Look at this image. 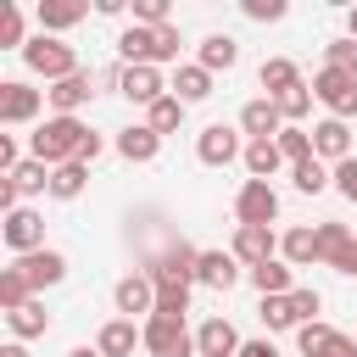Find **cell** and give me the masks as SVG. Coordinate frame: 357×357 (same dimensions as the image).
Listing matches in <instances>:
<instances>
[{
    "label": "cell",
    "instance_id": "cell-16",
    "mask_svg": "<svg viewBox=\"0 0 357 357\" xmlns=\"http://www.w3.org/2000/svg\"><path fill=\"white\" fill-rule=\"evenodd\" d=\"M17 268H22V279L33 284V290H45V284H61L67 279V257L61 251H33V257H17Z\"/></svg>",
    "mask_w": 357,
    "mask_h": 357
},
{
    "label": "cell",
    "instance_id": "cell-19",
    "mask_svg": "<svg viewBox=\"0 0 357 357\" xmlns=\"http://www.w3.org/2000/svg\"><path fill=\"white\" fill-rule=\"evenodd\" d=\"M95 346H100V357H134V346H145V329H134V318H112Z\"/></svg>",
    "mask_w": 357,
    "mask_h": 357
},
{
    "label": "cell",
    "instance_id": "cell-15",
    "mask_svg": "<svg viewBox=\"0 0 357 357\" xmlns=\"http://www.w3.org/2000/svg\"><path fill=\"white\" fill-rule=\"evenodd\" d=\"M351 251H357V240H351V229L346 223H318V262H329V268H351Z\"/></svg>",
    "mask_w": 357,
    "mask_h": 357
},
{
    "label": "cell",
    "instance_id": "cell-4",
    "mask_svg": "<svg viewBox=\"0 0 357 357\" xmlns=\"http://www.w3.org/2000/svg\"><path fill=\"white\" fill-rule=\"evenodd\" d=\"M145 351H151V357H195V335L184 329V318L151 312V318H145Z\"/></svg>",
    "mask_w": 357,
    "mask_h": 357
},
{
    "label": "cell",
    "instance_id": "cell-47",
    "mask_svg": "<svg viewBox=\"0 0 357 357\" xmlns=\"http://www.w3.org/2000/svg\"><path fill=\"white\" fill-rule=\"evenodd\" d=\"M95 156H100V134H95V128H89V139H84V151H78V162H84V167H89V162H95Z\"/></svg>",
    "mask_w": 357,
    "mask_h": 357
},
{
    "label": "cell",
    "instance_id": "cell-34",
    "mask_svg": "<svg viewBox=\"0 0 357 357\" xmlns=\"http://www.w3.org/2000/svg\"><path fill=\"white\" fill-rule=\"evenodd\" d=\"M251 284H257L262 296H290V290H296L284 262H262V268H251Z\"/></svg>",
    "mask_w": 357,
    "mask_h": 357
},
{
    "label": "cell",
    "instance_id": "cell-35",
    "mask_svg": "<svg viewBox=\"0 0 357 357\" xmlns=\"http://www.w3.org/2000/svg\"><path fill=\"white\" fill-rule=\"evenodd\" d=\"M279 151H284L290 167H301V162H312V134L307 128H279Z\"/></svg>",
    "mask_w": 357,
    "mask_h": 357
},
{
    "label": "cell",
    "instance_id": "cell-37",
    "mask_svg": "<svg viewBox=\"0 0 357 357\" xmlns=\"http://www.w3.org/2000/svg\"><path fill=\"white\" fill-rule=\"evenodd\" d=\"M290 178H296V190H301V195H318V190H324V184H329L335 173H324V162L312 156V162H301V167H296Z\"/></svg>",
    "mask_w": 357,
    "mask_h": 357
},
{
    "label": "cell",
    "instance_id": "cell-3",
    "mask_svg": "<svg viewBox=\"0 0 357 357\" xmlns=\"http://www.w3.org/2000/svg\"><path fill=\"white\" fill-rule=\"evenodd\" d=\"M22 61H28V73H39V78H50V84H61V78H73V73H78V56H73V45H61V39H50V33L28 39Z\"/></svg>",
    "mask_w": 357,
    "mask_h": 357
},
{
    "label": "cell",
    "instance_id": "cell-28",
    "mask_svg": "<svg viewBox=\"0 0 357 357\" xmlns=\"http://www.w3.org/2000/svg\"><path fill=\"white\" fill-rule=\"evenodd\" d=\"M84 184H89V167H84V162H61V167H50V195H56V201H78Z\"/></svg>",
    "mask_w": 357,
    "mask_h": 357
},
{
    "label": "cell",
    "instance_id": "cell-42",
    "mask_svg": "<svg viewBox=\"0 0 357 357\" xmlns=\"http://www.w3.org/2000/svg\"><path fill=\"white\" fill-rule=\"evenodd\" d=\"M240 11H245L251 22H279V17H284V0H240Z\"/></svg>",
    "mask_w": 357,
    "mask_h": 357
},
{
    "label": "cell",
    "instance_id": "cell-10",
    "mask_svg": "<svg viewBox=\"0 0 357 357\" xmlns=\"http://www.w3.org/2000/svg\"><path fill=\"white\" fill-rule=\"evenodd\" d=\"M195 156H201L206 167H229V162L240 156V134H234V128H223V123H206V128H201V139H195Z\"/></svg>",
    "mask_w": 357,
    "mask_h": 357
},
{
    "label": "cell",
    "instance_id": "cell-36",
    "mask_svg": "<svg viewBox=\"0 0 357 357\" xmlns=\"http://www.w3.org/2000/svg\"><path fill=\"white\" fill-rule=\"evenodd\" d=\"M273 106H279V117H290V123H296V117H307V106H312V84H296V89H284Z\"/></svg>",
    "mask_w": 357,
    "mask_h": 357
},
{
    "label": "cell",
    "instance_id": "cell-5",
    "mask_svg": "<svg viewBox=\"0 0 357 357\" xmlns=\"http://www.w3.org/2000/svg\"><path fill=\"white\" fill-rule=\"evenodd\" d=\"M312 95H318V100H324L340 123L357 112V78H351V73H340V67H329V61L312 73Z\"/></svg>",
    "mask_w": 357,
    "mask_h": 357
},
{
    "label": "cell",
    "instance_id": "cell-44",
    "mask_svg": "<svg viewBox=\"0 0 357 357\" xmlns=\"http://www.w3.org/2000/svg\"><path fill=\"white\" fill-rule=\"evenodd\" d=\"M335 190H340V195L357 206V156H346V162L335 167Z\"/></svg>",
    "mask_w": 357,
    "mask_h": 357
},
{
    "label": "cell",
    "instance_id": "cell-11",
    "mask_svg": "<svg viewBox=\"0 0 357 357\" xmlns=\"http://www.w3.org/2000/svg\"><path fill=\"white\" fill-rule=\"evenodd\" d=\"M117 89H123L134 106H156V100L167 95V84H162L156 67H123V73H117Z\"/></svg>",
    "mask_w": 357,
    "mask_h": 357
},
{
    "label": "cell",
    "instance_id": "cell-31",
    "mask_svg": "<svg viewBox=\"0 0 357 357\" xmlns=\"http://www.w3.org/2000/svg\"><path fill=\"white\" fill-rule=\"evenodd\" d=\"M28 301H33V284H28V279H22V268L11 262V268L0 273V307H6V312H17V307H28Z\"/></svg>",
    "mask_w": 357,
    "mask_h": 357
},
{
    "label": "cell",
    "instance_id": "cell-25",
    "mask_svg": "<svg viewBox=\"0 0 357 357\" xmlns=\"http://www.w3.org/2000/svg\"><path fill=\"white\" fill-rule=\"evenodd\" d=\"M234 61H240V45H234L229 33H206V39H201V67H206V73H229Z\"/></svg>",
    "mask_w": 357,
    "mask_h": 357
},
{
    "label": "cell",
    "instance_id": "cell-40",
    "mask_svg": "<svg viewBox=\"0 0 357 357\" xmlns=\"http://www.w3.org/2000/svg\"><path fill=\"white\" fill-rule=\"evenodd\" d=\"M329 67H340V73H351V78H357V39H351V33L329 45Z\"/></svg>",
    "mask_w": 357,
    "mask_h": 357
},
{
    "label": "cell",
    "instance_id": "cell-1",
    "mask_svg": "<svg viewBox=\"0 0 357 357\" xmlns=\"http://www.w3.org/2000/svg\"><path fill=\"white\" fill-rule=\"evenodd\" d=\"M117 50H123V67H156V61H178V28H123L117 33Z\"/></svg>",
    "mask_w": 357,
    "mask_h": 357
},
{
    "label": "cell",
    "instance_id": "cell-46",
    "mask_svg": "<svg viewBox=\"0 0 357 357\" xmlns=\"http://www.w3.org/2000/svg\"><path fill=\"white\" fill-rule=\"evenodd\" d=\"M240 357H279V351H273V340H245Z\"/></svg>",
    "mask_w": 357,
    "mask_h": 357
},
{
    "label": "cell",
    "instance_id": "cell-2",
    "mask_svg": "<svg viewBox=\"0 0 357 357\" xmlns=\"http://www.w3.org/2000/svg\"><path fill=\"white\" fill-rule=\"evenodd\" d=\"M84 139H89V128H84L78 117H50V123H39V134H33V156H39L45 167H61V162H78Z\"/></svg>",
    "mask_w": 357,
    "mask_h": 357
},
{
    "label": "cell",
    "instance_id": "cell-26",
    "mask_svg": "<svg viewBox=\"0 0 357 357\" xmlns=\"http://www.w3.org/2000/svg\"><path fill=\"white\" fill-rule=\"evenodd\" d=\"M257 78H262V89H268V100H279L284 89H296V84H301V73H296V61H284V56H268Z\"/></svg>",
    "mask_w": 357,
    "mask_h": 357
},
{
    "label": "cell",
    "instance_id": "cell-50",
    "mask_svg": "<svg viewBox=\"0 0 357 357\" xmlns=\"http://www.w3.org/2000/svg\"><path fill=\"white\" fill-rule=\"evenodd\" d=\"M346 28H351V39H357V6H351V11H346Z\"/></svg>",
    "mask_w": 357,
    "mask_h": 357
},
{
    "label": "cell",
    "instance_id": "cell-27",
    "mask_svg": "<svg viewBox=\"0 0 357 357\" xmlns=\"http://www.w3.org/2000/svg\"><path fill=\"white\" fill-rule=\"evenodd\" d=\"M279 162H284L279 139H251V145H245V173H251V178H262V184H268Z\"/></svg>",
    "mask_w": 357,
    "mask_h": 357
},
{
    "label": "cell",
    "instance_id": "cell-9",
    "mask_svg": "<svg viewBox=\"0 0 357 357\" xmlns=\"http://www.w3.org/2000/svg\"><path fill=\"white\" fill-rule=\"evenodd\" d=\"M112 296H117V312H123V318H134V312L151 318V312H156V279H151V273H123Z\"/></svg>",
    "mask_w": 357,
    "mask_h": 357
},
{
    "label": "cell",
    "instance_id": "cell-20",
    "mask_svg": "<svg viewBox=\"0 0 357 357\" xmlns=\"http://www.w3.org/2000/svg\"><path fill=\"white\" fill-rule=\"evenodd\" d=\"M279 123H284V117H279V106H273L268 95H262V100H245V112H240V128H245L251 139H279Z\"/></svg>",
    "mask_w": 357,
    "mask_h": 357
},
{
    "label": "cell",
    "instance_id": "cell-17",
    "mask_svg": "<svg viewBox=\"0 0 357 357\" xmlns=\"http://www.w3.org/2000/svg\"><path fill=\"white\" fill-rule=\"evenodd\" d=\"M312 156H329L335 167L351 156V128L340 123V117H324L318 128H312Z\"/></svg>",
    "mask_w": 357,
    "mask_h": 357
},
{
    "label": "cell",
    "instance_id": "cell-48",
    "mask_svg": "<svg viewBox=\"0 0 357 357\" xmlns=\"http://www.w3.org/2000/svg\"><path fill=\"white\" fill-rule=\"evenodd\" d=\"M0 357H28V346H22V340H6V346H0Z\"/></svg>",
    "mask_w": 357,
    "mask_h": 357
},
{
    "label": "cell",
    "instance_id": "cell-8",
    "mask_svg": "<svg viewBox=\"0 0 357 357\" xmlns=\"http://www.w3.org/2000/svg\"><path fill=\"white\" fill-rule=\"evenodd\" d=\"M6 245L17 251V257H33V251H45V218L39 212H28V206H17V212H6Z\"/></svg>",
    "mask_w": 357,
    "mask_h": 357
},
{
    "label": "cell",
    "instance_id": "cell-22",
    "mask_svg": "<svg viewBox=\"0 0 357 357\" xmlns=\"http://www.w3.org/2000/svg\"><path fill=\"white\" fill-rule=\"evenodd\" d=\"M45 95H50V106H56V117H73V112H78V106H84V100H89L95 89H89V73H73V78H61V84H50Z\"/></svg>",
    "mask_w": 357,
    "mask_h": 357
},
{
    "label": "cell",
    "instance_id": "cell-43",
    "mask_svg": "<svg viewBox=\"0 0 357 357\" xmlns=\"http://www.w3.org/2000/svg\"><path fill=\"white\" fill-rule=\"evenodd\" d=\"M0 45H6V50H11V45H22V11H17V6H6V11H0ZM22 50H28V45H22Z\"/></svg>",
    "mask_w": 357,
    "mask_h": 357
},
{
    "label": "cell",
    "instance_id": "cell-12",
    "mask_svg": "<svg viewBox=\"0 0 357 357\" xmlns=\"http://www.w3.org/2000/svg\"><path fill=\"white\" fill-rule=\"evenodd\" d=\"M39 117V89H28L22 78L0 84V123H33Z\"/></svg>",
    "mask_w": 357,
    "mask_h": 357
},
{
    "label": "cell",
    "instance_id": "cell-13",
    "mask_svg": "<svg viewBox=\"0 0 357 357\" xmlns=\"http://www.w3.org/2000/svg\"><path fill=\"white\" fill-rule=\"evenodd\" d=\"M240 335H234V324L229 318H206L201 329H195V351L201 357H240Z\"/></svg>",
    "mask_w": 357,
    "mask_h": 357
},
{
    "label": "cell",
    "instance_id": "cell-32",
    "mask_svg": "<svg viewBox=\"0 0 357 357\" xmlns=\"http://www.w3.org/2000/svg\"><path fill=\"white\" fill-rule=\"evenodd\" d=\"M6 318H11V335H17V340H33V335L50 329V312H45L39 301H28V307H17V312H6Z\"/></svg>",
    "mask_w": 357,
    "mask_h": 357
},
{
    "label": "cell",
    "instance_id": "cell-7",
    "mask_svg": "<svg viewBox=\"0 0 357 357\" xmlns=\"http://www.w3.org/2000/svg\"><path fill=\"white\" fill-rule=\"evenodd\" d=\"M296 346H301V357H357V340L340 335V329H329V324H301Z\"/></svg>",
    "mask_w": 357,
    "mask_h": 357
},
{
    "label": "cell",
    "instance_id": "cell-18",
    "mask_svg": "<svg viewBox=\"0 0 357 357\" xmlns=\"http://www.w3.org/2000/svg\"><path fill=\"white\" fill-rule=\"evenodd\" d=\"M195 279H201L206 290H234V279H240V268H234V251H201V262H195Z\"/></svg>",
    "mask_w": 357,
    "mask_h": 357
},
{
    "label": "cell",
    "instance_id": "cell-29",
    "mask_svg": "<svg viewBox=\"0 0 357 357\" xmlns=\"http://www.w3.org/2000/svg\"><path fill=\"white\" fill-rule=\"evenodd\" d=\"M279 251H284V262H296V268L318 262V229H290V234L279 240Z\"/></svg>",
    "mask_w": 357,
    "mask_h": 357
},
{
    "label": "cell",
    "instance_id": "cell-21",
    "mask_svg": "<svg viewBox=\"0 0 357 357\" xmlns=\"http://www.w3.org/2000/svg\"><path fill=\"white\" fill-rule=\"evenodd\" d=\"M84 0H39V28L45 33H67V28H78L84 22Z\"/></svg>",
    "mask_w": 357,
    "mask_h": 357
},
{
    "label": "cell",
    "instance_id": "cell-14",
    "mask_svg": "<svg viewBox=\"0 0 357 357\" xmlns=\"http://www.w3.org/2000/svg\"><path fill=\"white\" fill-rule=\"evenodd\" d=\"M234 262H245V268H262V262H273V229L240 223V229H234Z\"/></svg>",
    "mask_w": 357,
    "mask_h": 357
},
{
    "label": "cell",
    "instance_id": "cell-41",
    "mask_svg": "<svg viewBox=\"0 0 357 357\" xmlns=\"http://www.w3.org/2000/svg\"><path fill=\"white\" fill-rule=\"evenodd\" d=\"M139 28H167V0H134Z\"/></svg>",
    "mask_w": 357,
    "mask_h": 357
},
{
    "label": "cell",
    "instance_id": "cell-45",
    "mask_svg": "<svg viewBox=\"0 0 357 357\" xmlns=\"http://www.w3.org/2000/svg\"><path fill=\"white\" fill-rule=\"evenodd\" d=\"M0 167L17 173V139H11V134H0Z\"/></svg>",
    "mask_w": 357,
    "mask_h": 357
},
{
    "label": "cell",
    "instance_id": "cell-24",
    "mask_svg": "<svg viewBox=\"0 0 357 357\" xmlns=\"http://www.w3.org/2000/svg\"><path fill=\"white\" fill-rule=\"evenodd\" d=\"M173 95H178L184 106H195V100H206V95H212V73H206L201 61H190V67H178V73H173Z\"/></svg>",
    "mask_w": 357,
    "mask_h": 357
},
{
    "label": "cell",
    "instance_id": "cell-30",
    "mask_svg": "<svg viewBox=\"0 0 357 357\" xmlns=\"http://www.w3.org/2000/svg\"><path fill=\"white\" fill-rule=\"evenodd\" d=\"M184 123V100L178 95H162L156 106H145V128H156V134H173Z\"/></svg>",
    "mask_w": 357,
    "mask_h": 357
},
{
    "label": "cell",
    "instance_id": "cell-6",
    "mask_svg": "<svg viewBox=\"0 0 357 357\" xmlns=\"http://www.w3.org/2000/svg\"><path fill=\"white\" fill-rule=\"evenodd\" d=\"M234 218H240V223H257V229H268V223L279 218V195H273V184H262V178H245V184H240V195H234Z\"/></svg>",
    "mask_w": 357,
    "mask_h": 357
},
{
    "label": "cell",
    "instance_id": "cell-23",
    "mask_svg": "<svg viewBox=\"0 0 357 357\" xmlns=\"http://www.w3.org/2000/svg\"><path fill=\"white\" fill-rule=\"evenodd\" d=\"M117 151H123L128 162H151V156L162 151V134H156V128H145V123H128V128L117 134Z\"/></svg>",
    "mask_w": 357,
    "mask_h": 357
},
{
    "label": "cell",
    "instance_id": "cell-49",
    "mask_svg": "<svg viewBox=\"0 0 357 357\" xmlns=\"http://www.w3.org/2000/svg\"><path fill=\"white\" fill-rule=\"evenodd\" d=\"M67 357H100V346H73Z\"/></svg>",
    "mask_w": 357,
    "mask_h": 357
},
{
    "label": "cell",
    "instance_id": "cell-33",
    "mask_svg": "<svg viewBox=\"0 0 357 357\" xmlns=\"http://www.w3.org/2000/svg\"><path fill=\"white\" fill-rule=\"evenodd\" d=\"M11 184H17V195H39V190H50V167L39 156H28V162H17Z\"/></svg>",
    "mask_w": 357,
    "mask_h": 357
},
{
    "label": "cell",
    "instance_id": "cell-38",
    "mask_svg": "<svg viewBox=\"0 0 357 357\" xmlns=\"http://www.w3.org/2000/svg\"><path fill=\"white\" fill-rule=\"evenodd\" d=\"M318 307H324V301H318V290H312V284H296V290H290V312H296V329H301V324H318V318H312Z\"/></svg>",
    "mask_w": 357,
    "mask_h": 357
},
{
    "label": "cell",
    "instance_id": "cell-51",
    "mask_svg": "<svg viewBox=\"0 0 357 357\" xmlns=\"http://www.w3.org/2000/svg\"><path fill=\"white\" fill-rule=\"evenodd\" d=\"M346 273H351V279H357V251H351V268H346Z\"/></svg>",
    "mask_w": 357,
    "mask_h": 357
},
{
    "label": "cell",
    "instance_id": "cell-39",
    "mask_svg": "<svg viewBox=\"0 0 357 357\" xmlns=\"http://www.w3.org/2000/svg\"><path fill=\"white\" fill-rule=\"evenodd\" d=\"M262 324H268V329H296L290 296H262Z\"/></svg>",
    "mask_w": 357,
    "mask_h": 357
}]
</instances>
